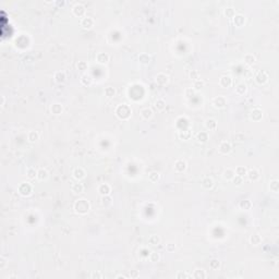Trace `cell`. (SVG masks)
I'll use <instances>...</instances> for the list:
<instances>
[{"label":"cell","mask_w":279,"mask_h":279,"mask_svg":"<svg viewBox=\"0 0 279 279\" xmlns=\"http://www.w3.org/2000/svg\"><path fill=\"white\" fill-rule=\"evenodd\" d=\"M74 212L80 215H85L89 213V208H91V204L89 201H86L85 198H80V200L75 201V203L73 205Z\"/></svg>","instance_id":"1"},{"label":"cell","mask_w":279,"mask_h":279,"mask_svg":"<svg viewBox=\"0 0 279 279\" xmlns=\"http://www.w3.org/2000/svg\"><path fill=\"white\" fill-rule=\"evenodd\" d=\"M115 112H116V116H117L119 119H121V120H128V119L131 117L132 110H131V108H130V106L127 105V104H120V105L117 106Z\"/></svg>","instance_id":"2"},{"label":"cell","mask_w":279,"mask_h":279,"mask_svg":"<svg viewBox=\"0 0 279 279\" xmlns=\"http://www.w3.org/2000/svg\"><path fill=\"white\" fill-rule=\"evenodd\" d=\"M18 190H19V193H20L22 196H29V195H31V193H32L33 187H32V185L30 184V182H22V183L19 185Z\"/></svg>","instance_id":"3"},{"label":"cell","mask_w":279,"mask_h":279,"mask_svg":"<svg viewBox=\"0 0 279 279\" xmlns=\"http://www.w3.org/2000/svg\"><path fill=\"white\" fill-rule=\"evenodd\" d=\"M212 104H213L214 107L217 109L225 108L227 106V99H226V97H223V96H217V97H215V98L213 99Z\"/></svg>","instance_id":"4"},{"label":"cell","mask_w":279,"mask_h":279,"mask_svg":"<svg viewBox=\"0 0 279 279\" xmlns=\"http://www.w3.org/2000/svg\"><path fill=\"white\" fill-rule=\"evenodd\" d=\"M269 79V75L268 73L266 72V71H258V72L256 73L255 75V81L257 84H259V85H262V84H265L267 81H268Z\"/></svg>","instance_id":"5"},{"label":"cell","mask_w":279,"mask_h":279,"mask_svg":"<svg viewBox=\"0 0 279 279\" xmlns=\"http://www.w3.org/2000/svg\"><path fill=\"white\" fill-rule=\"evenodd\" d=\"M231 149H232V146H231V144H230L229 142H227V141H223L219 144V146H218V151L223 155L229 154L230 152H231Z\"/></svg>","instance_id":"6"},{"label":"cell","mask_w":279,"mask_h":279,"mask_svg":"<svg viewBox=\"0 0 279 279\" xmlns=\"http://www.w3.org/2000/svg\"><path fill=\"white\" fill-rule=\"evenodd\" d=\"M72 11H73V14H74V15L81 18V17L84 15V13H85V7H84L82 4H76L75 6L73 7Z\"/></svg>","instance_id":"7"},{"label":"cell","mask_w":279,"mask_h":279,"mask_svg":"<svg viewBox=\"0 0 279 279\" xmlns=\"http://www.w3.org/2000/svg\"><path fill=\"white\" fill-rule=\"evenodd\" d=\"M219 84H220V86H221V87H223V89L230 87V86H231V84H232V79H231V76L223 75L221 78H220V80H219Z\"/></svg>","instance_id":"8"},{"label":"cell","mask_w":279,"mask_h":279,"mask_svg":"<svg viewBox=\"0 0 279 279\" xmlns=\"http://www.w3.org/2000/svg\"><path fill=\"white\" fill-rule=\"evenodd\" d=\"M187 169V163L183 159H178L174 163V170L177 172H183Z\"/></svg>","instance_id":"9"},{"label":"cell","mask_w":279,"mask_h":279,"mask_svg":"<svg viewBox=\"0 0 279 279\" xmlns=\"http://www.w3.org/2000/svg\"><path fill=\"white\" fill-rule=\"evenodd\" d=\"M250 118L252 119V120H254V121H258V120H261V119L263 118L262 109L254 108L252 111H251V114H250Z\"/></svg>","instance_id":"10"},{"label":"cell","mask_w":279,"mask_h":279,"mask_svg":"<svg viewBox=\"0 0 279 279\" xmlns=\"http://www.w3.org/2000/svg\"><path fill=\"white\" fill-rule=\"evenodd\" d=\"M169 81V76L166 73H158L156 75V83L159 85H166Z\"/></svg>","instance_id":"11"},{"label":"cell","mask_w":279,"mask_h":279,"mask_svg":"<svg viewBox=\"0 0 279 279\" xmlns=\"http://www.w3.org/2000/svg\"><path fill=\"white\" fill-rule=\"evenodd\" d=\"M246 176L249 178V180L256 181V180H258V178H259V171L257 170V169H255V168H252V169L248 170Z\"/></svg>","instance_id":"12"},{"label":"cell","mask_w":279,"mask_h":279,"mask_svg":"<svg viewBox=\"0 0 279 279\" xmlns=\"http://www.w3.org/2000/svg\"><path fill=\"white\" fill-rule=\"evenodd\" d=\"M93 25H94V20L91 17H85L81 20V26L83 29H87L89 30V29L93 27Z\"/></svg>","instance_id":"13"},{"label":"cell","mask_w":279,"mask_h":279,"mask_svg":"<svg viewBox=\"0 0 279 279\" xmlns=\"http://www.w3.org/2000/svg\"><path fill=\"white\" fill-rule=\"evenodd\" d=\"M98 192H99V194H102V195H109L110 192H111V187H110V185H109L108 183H102V184H99Z\"/></svg>","instance_id":"14"},{"label":"cell","mask_w":279,"mask_h":279,"mask_svg":"<svg viewBox=\"0 0 279 279\" xmlns=\"http://www.w3.org/2000/svg\"><path fill=\"white\" fill-rule=\"evenodd\" d=\"M205 128H206L208 131H214V130H216V128H217L216 120L213 119V118L206 119V120H205Z\"/></svg>","instance_id":"15"},{"label":"cell","mask_w":279,"mask_h":279,"mask_svg":"<svg viewBox=\"0 0 279 279\" xmlns=\"http://www.w3.org/2000/svg\"><path fill=\"white\" fill-rule=\"evenodd\" d=\"M73 177L75 178L78 181L84 179L85 178V171H84V169L83 168H75L73 170Z\"/></svg>","instance_id":"16"},{"label":"cell","mask_w":279,"mask_h":279,"mask_svg":"<svg viewBox=\"0 0 279 279\" xmlns=\"http://www.w3.org/2000/svg\"><path fill=\"white\" fill-rule=\"evenodd\" d=\"M96 61L98 63H102V64H105L109 61V55L106 53H97L96 56Z\"/></svg>","instance_id":"17"},{"label":"cell","mask_w":279,"mask_h":279,"mask_svg":"<svg viewBox=\"0 0 279 279\" xmlns=\"http://www.w3.org/2000/svg\"><path fill=\"white\" fill-rule=\"evenodd\" d=\"M232 19H233V23H234L236 26H242L243 24L245 23V18H244V15H242V14H236Z\"/></svg>","instance_id":"18"},{"label":"cell","mask_w":279,"mask_h":279,"mask_svg":"<svg viewBox=\"0 0 279 279\" xmlns=\"http://www.w3.org/2000/svg\"><path fill=\"white\" fill-rule=\"evenodd\" d=\"M202 187L204 189H206V190H210L214 187V180L209 177L204 178L203 180H202Z\"/></svg>","instance_id":"19"},{"label":"cell","mask_w":279,"mask_h":279,"mask_svg":"<svg viewBox=\"0 0 279 279\" xmlns=\"http://www.w3.org/2000/svg\"><path fill=\"white\" fill-rule=\"evenodd\" d=\"M48 177H49V174H48V171H47L46 169L40 168V169L37 170V179H38V180H40V181L47 180Z\"/></svg>","instance_id":"20"},{"label":"cell","mask_w":279,"mask_h":279,"mask_svg":"<svg viewBox=\"0 0 279 279\" xmlns=\"http://www.w3.org/2000/svg\"><path fill=\"white\" fill-rule=\"evenodd\" d=\"M53 79H55V81H56L57 83H63L66 81L67 75L63 71H57V72L55 73V75H53Z\"/></svg>","instance_id":"21"},{"label":"cell","mask_w":279,"mask_h":279,"mask_svg":"<svg viewBox=\"0 0 279 279\" xmlns=\"http://www.w3.org/2000/svg\"><path fill=\"white\" fill-rule=\"evenodd\" d=\"M62 110H63L62 105H60L58 103L53 104L51 107H50V111H51V114H53V115H60V114L62 112Z\"/></svg>","instance_id":"22"},{"label":"cell","mask_w":279,"mask_h":279,"mask_svg":"<svg viewBox=\"0 0 279 279\" xmlns=\"http://www.w3.org/2000/svg\"><path fill=\"white\" fill-rule=\"evenodd\" d=\"M252 206H253V204H252V202L250 200H243V201H241L239 203V207L241 208V209H243V210H249V209H251L252 208Z\"/></svg>","instance_id":"23"},{"label":"cell","mask_w":279,"mask_h":279,"mask_svg":"<svg viewBox=\"0 0 279 279\" xmlns=\"http://www.w3.org/2000/svg\"><path fill=\"white\" fill-rule=\"evenodd\" d=\"M261 242H262V237L257 233H254L250 237V243L253 245H258V244H261Z\"/></svg>","instance_id":"24"},{"label":"cell","mask_w":279,"mask_h":279,"mask_svg":"<svg viewBox=\"0 0 279 279\" xmlns=\"http://www.w3.org/2000/svg\"><path fill=\"white\" fill-rule=\"evenodd\" d=\"M141 116L143 119L148 120V119H151L153 117V110L151 108H143L141 110Z\"/></svg>","instance_id":"25"},{"label":"cell","mask_w":279,"mask_h":279,"mask_svg":"<svg viewBox=\"0 0 279 279\" xmlns=\"http://www.w3.org/2000/svg\"><path fill=\"white\" fill-rule=\"evenodd\" d=\"M71 190H72L73 193L75 194H81L84 191V187H83L82 183H80V182H76V183H73L72 184V187H71Z\"/></svg>","instance_id":"26"},{"label":"cell","mask_w":279,"mask_h":279,"mask_svg":"<svg viewBox=\"0 0 279 279\" xmlns=\"http://www.w3.org/2000/svg\"><path fill=\"white\" fill-rule=\"evenodd\" d=\"M192 277L195 279H204L206 278V272L203 269H195L194 272L192 274Z\"/></svg>","instance_id":"27"},{"label":"cell","mask_w":279,"mask_h":279,"mask_svg":"<svg viewBox=\"0 0 279 279\" xmlns=\"http://www.w3.org/2000/svg\"><path fill=\"white\" fill-rule=\"evenodd\" d=\"M27 138H29L30 142L34 143V142H37L40 140V134H38V132H36V131H30L29 134H27Z\"/></svg>","instance_id":"28"},{"label":"cell","mask_w":279,"mask_h":279,"mask_svg":"<svg viewBox=\"0 0 279 279\" xmlns=\"http://www.w3.org/2000/svg\"><path fill=\"white\" fill-rule=\"evenodd\" d=\"M81 83H82L83 85L89 86L93 83L92 76L89 75V74H84V75H82V78H81Z\"/></svg>","instance_id":"29"},{"label":"cell","mask_w":279,"mask_h":279,"mask_svg":"<svg viewBox=\"0 0 279 279\" xmlns=\"http://www.w3.org/2000/svg\"><path fill=\"white\" fill-rule=\"evenodd\" d=\"M236 176V172H234V170L233 169H231V168H228V169H226V170L223 171V178L225 179H227V180H232V178Z\"/></svg>","instance_id":"30"},{"label":"cell","mask_w":279,"mask_h":279,"mask_svg":"<svg viewBox=\"0 0 279 279\" xmlns=\"http://www.w3.org/2000/svg\"><path fill=\"white\" fill-rule=\"evenodd\" d=\"M148 243L151 245H157L160 243V237L157 236V234H152L149 238H148Z\"/></svg>","instance_id":"31"},{"label":"cell","mask_w":279,"mask_h":279,"mask_svg":"<svg viewBox=\"0 0 279 279\" xmlns=\"http://www.w3.org/2000/svg\"><path fill=\"white\" fill-rule=\"evenodd\" d=\"M244 62L248 64V66H252V64H254L256 61V58L255 56H253V55H251V53H248V55H245L244 56Z\"/></svg>","instance_id":"32"},{"label":"cell","mask_w":279,"mask_h":279,"mask_svg":"<svg viewBox=\"0 0 279 279\" xmlns=\"http://www.w3.org/2000/svg\"><path fill=\"white\" fill-rule=\"evenodd\" d=\"M151 56L149 55H147V53H141L140 56H138V60H140V62L143 63V64H148V63L151 62Z\"/></svg>","instance_id":"33"},{"label":"cell","mask_w":279,"mask_h":279,"mask_svg":"<svg viewBox=\"0 0 279 279\" xmlns=\"http://www.w3.org/2000/svg\"><path fill=\"white\" fill-rule=\"evenodd\" d=\"M179 138L181 140H189L191 138V131L187 129V130H180L179 131Z\"/></svg>","instance_id":"34"},{"label":"cell","mask_w":279,"mask_h":279,"mask_svg":"<svg viewBox=\"0 0 279 279\" xmlns=\"http://www.w3.org/2000/svg\"><path fill=\"white\" fill-rule=\"evenodd\" d=\"M236 92L238 93L239 95H243V94L246 92V84L245 83H243V82L239 83V84L236 86Z\"/></svg>","instance_id":"35"},{"label":"cell","mask_w":279,"mask_h":279,"mask_svg":"<svg viewBox=\"0 0 279 279\" xmlns=\"http://www.w3.org/2000/svg\"><path fill=\"white\" fill-rule=\"evenodd\" d=\"M269 189H270V191H272V192H274V193H278V191H279V181L278 180L270 181V183H269Z\"/></svg>","instance_id":"36"},{"label":"cell","mask_w":279,"mask_h":279,"mask_svg":"<svg viewBox=\"0 0 279 279\" xmlns=\"http://www.w3.org/2000/svg\"><path fill=\"white\" fill-rule=\"evenodd\" d=\"M196 138L201 143H205L208 140V134H207V132H200V133H197Z\"/></svg>","instance_id":"37"},{"label":"cell","mask_w":279,"mask_h":279,"mask_svg":"<svg viewBox=\"0 0 279 279\" xmlns=\"http://www.w3.org/2000/svg\"><path fill=\"white\" fill-rule=\"evenodd\" d=\"M111 203H112V200L109 195H103V197H102V205L103 206L108 207V206L111 205Z\"/></svg>","instance_id":"38"},{"label":"cell","mask_w":279,"mask_h":279,"mask_svg":"<svg viewBox=\"0 0 279 279\" xmlns=\"http://www.w3.org/2000/svg\"><path fill=\"white\" fill-rule=\"evenodd\" d=\"M148 179H149L151 182H157V181L160 179V174H159V172H157V171H153V172L149 174Z\"/></svg>","instance_id":"39"},{"label":"cell","mask_w":279,"mask_h":279,"mask_svg":"<svg viewBox=\"0 0 279 279\" xmlns=\"http://www.w3.org/2000/svg\"><path fill=\"white\" fill-rule=\"evenodd\" d=\"M155 107H156L157 110H164L166 108V102L164 99H157L155 102Z\"/></svg>","instance_id":"40"},{"label":"cell","mask_w":279,"mask_h":279,"mask_svg":"<svg viewBox=\"0 0 279 279\" xmlns=\"http://www.w3.org/2000/svg\"><path fill=\"white\" fill-rule=\"evenodd\" d=\"M236 174L237 176H240V177H244V176H246V172H248V170H246L245 167H241V166H239V167L236 168Z\"/></svg>","instance_id":"41"},{"label":"cell","mask_w":279,"mask_h":279,"mask_svg":"<svg viewBox=\"0 0 279 279\" xmlns=\"http://www.w3.org/2000/svg\"><path fill=\"white\" fill-rule=\"evenodd\" d=\"M105 95L107 97H114L116 95V89L112 86H107L105 89Z\"/></svg>","instance_id":"42"},{"label":"cell","mask_w":279,"mask_h":279,"mask_svg":"<svg viewBox=\"0 0 279 279\" xmlns=\"http://www.w3.org/2000/svg\"><path fill=\"white\" fill-rule=\"evenodd\" d=\"M204 86H205V82L201 79L195 80L194 83H193V89H203Z\"/></svg>","instance_id":"43"},{"label":"cell","mask_w":279,"mask_h":279,"mask_svg":"<svg viewBox=\"0 0 279 279\" xmlns=\"http://www.w3.org/2000/svg\"><path fill=\"white\" fill-rule=\"evenodd\" d=\"M176 278L177 279H189V278H193L192 277V274H187V272H179L176 275Z\"/></svg>","instance_id":"44"},{"label":"cell","mask_w":279,"mask_h":279,"mask_svg":"<svg viewBox=\"0 0 279 279\" xmlns=\"http://www.w3.org/2000/svg\"><path fill=\"white\" fill-rule=\"evenodd\" d=\"M26 174L29 179H35V178H37V170H35L34 168H29Z\"/></svg>","instance_id":"45"},{"label":"cell","mask_w":279,"mask_h":279,"mask_svg":"<svg viewBox=\"0 0 279 279\" xmlns=\"http://www.w3.org/2000/svg\"><path fill=\"white\" fill-rule=\"evenodd\" d=\"M223 13H225V15H226L227 18H233L234 15H236V11H234L233 8L229 7V8H226V9H225Z\"/></svg>","instance_id":"46"},{"label":"cell","mask_w":279,"mask_h":279,"mask_svg":"<svg viewBox=\"0 0 279 279\" xmlns=\"http://www.w3.org/2000/svg\"><path fill=\"white\" fill-rule=\"evenodd\" d=\"M219 266H220V262L216 258L212 259V261L209 262V267L212 269H214V270H216V269L219 268Z\"/></svg>","instance_id":"47"},{"label":"cell","mask_w":279,"mask_h":279,"mask_svg":"<svg viewBox=\"0 0 279 279\" xmlns=\"http://www.w3.org/2000/svg\"><path fill=\"white\" fill-rule=\"evenodd\" d=\"M149 259H151V262L156 263L160 259V256H159V254H158L157 252H151V254H149Z\"/></svg>","instance_id":"48"},{"label":"cell","mask_w":279,"mask_h":279,"mask_svg":"<svg viewBox=\"0 0 279 279\" xmlns=\"http://www.w3.org/2000/svg\"><path fill=\"white\" fill-rule=\"evenodd\" d=\"M149 254H151V251L148 249H146V248H143V249L140 250V255L143 257V258H147V257H149Z\"/></svg>","instance_id":"49"},{"label":"cell","mask_w":279,"mask_h":279,"mask_svg":"<svg viewBox=\"0 0 279 279\" xmlns=\"http://www.w3.org/2000/svg\"><path fill=\"white\" fill-rule=\"evenodd\" d=\"M234 140L237 142H243L245 140V134L242 133V132H237L236 134H234Z\"/></svg>","instance_id":"50"},{"label":"cell","mask_w":279,"mask_h":279,"mask_svg":"<svg viewBox=\"0 0 279 279\" xmlns=\"http://www.w3.org/2000/svg\"><path fill=\"white\" fill-rule=\"evenodd\" d=\"M189 76H190V79L193 80V81L198 80L200 79V72H198L197 70H192L190 72V74H189Z\"/></svg>","instance_id":"51"},{"label":"cell","mask_w":279,"mask_h":279,"mask_svg":"<svg viewBox=\"0 0 279 279\" xmlns=\"http://www.w3.org/2000/svg\"><path fill=\"white\" fill-rule=\"evenodd\" d=\"M232 181H233V183L236 184V185H241V184L243 183V178L242 177H240V176H234V177L232 178Z\"/></svg>","instance_id":"52"},{"label":"cell","mask_w":279,"mask_h":279,"mask_svg":"<svg viewBox=\"0 0 279 279\" xmlns=\"http://www.w3.org/2000/svg\"><path fill=\"white\" fill-rule=\"evenodd\" d=\"M87 63L85 62V61H79V63H78V69L81 70V71H85V70H87Z\"/></svg>","instance_id":"53"},{"label":"cell","mask_w":279,"mask_h":279,"mask_svg":"<svg viewBox=\"0 0 279 279\" xmlns=\"http://www.w3.org/2000/svg\"><path fill=\"white\" fill-rule=\"evenodd\" d=\"M174 249H176V245H174V243H168L167 245H166V250H167L168 252H174Z\"/></svg>","instance_id":"54"},{"label":"cell","mask_w":279,"mask_h":279,"mask_svg":"<svg viewBox=\"0 0 279 279\" xmlns=\"http://www.w3.org/2000/svg\"><path fill=\"white\" fill-rule=\"evenodd\" d=\"M194 92H195V89H192V87H189V89H185V95H187V97H190V96H193Z\"/></svg>","instance_id":"55"},{"label":"cell","mask_w":279,"mask_h":279,"mask_svg":"<svg viewBox=\"0 0 279 279\" xmlns=\"http://www.w3.org/2000/svg\"><path fill=\"white\" fill-rule=\"evenodd\" d=\"M138 276H140V274H138V270H131V272H130V277L131 278H138Z\"/></svg>","instance_id":"56"},{"label":"cell","mask_w":279,"mask_h":279,"mask_svg":"<svg viewBox=\"0 0 279 279\" xmlns=\"http://www.w3.org/2000/svg\"><path fill=\"white\" fill-rule=\"evenodd\" d=\"M91 277H92V278H103V275L99 274V272H93L92 275H91Z\"/></svg>","instance_id":"57"},{"label":"cell","mask_w":279,"mask_h":279,"mask_svg":"<svg viewBox=\"0 0 279 279\" xmlns=\"http://www.w3.org/2000/svg\"><path fill=\"white\" fill-rule=\"evenodd\" d=\"M4 265H6V259H4V257H1L0 258V268H4Z\"/></svg>","instance_id":"58"},{"label":"cell","mask_w":279,"mask_h":279,"mask_svg":"<svg viewBox=\"0 0 279 279\" xmlns=\"http://www.w3.org/2000/svg\"><path fill=\"white\" fill-rule=\"evenodd\" d=\"M116 278H117V279H121V278H122V279H127V278H128V276H124V275H118V276H117V277H116Z\"/></svg>","instance_id":"59"},{"label":"cell","mask_w":279,"mask_h":279,"mask_svg":"<svg viewBox=\"0 0 279 279\" xmlns=\"http://www.w3.org/2000/svg\"><path fill=\"white\" fill-rule=\"evenodd\" d=\"M4 96H2V103H1V105H4Z\"/></svg>","instance_id":"60"}]
</instances>
